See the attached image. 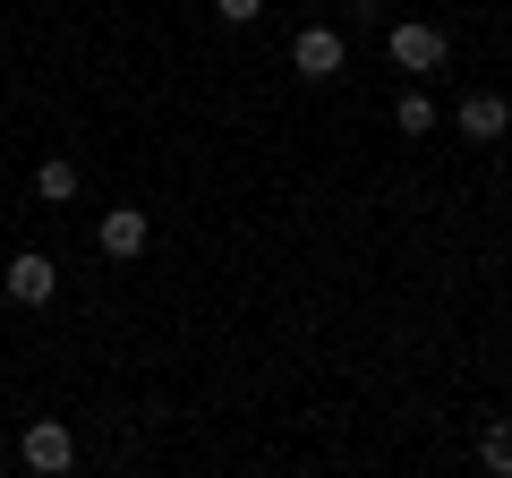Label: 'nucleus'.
Returning a JSON list of instances; mask_svg holds the SVG:
<instances>
[{"instance_id": "4", "label": "nucleus", "mask_w": 512, "mask_h": 478, "mask_svg": "<svg viewBox=\"0 0 512 478\" xmlns=\"http://www.w3.org/2000/svg\"><path fill=\"white\" fill-rule=\"evenodd\" d=\"M453 120H461V137H470V146H495V137L512 129V103L478 86V94H461V111H453Z\"/></svg>"}, {"instance_id": "5", "label": "nucleus", "mask_w": 512, "mask_h": 478, "mask_svg": "<svg viewBox=\"0 0 512 478\" xmlns=\"http://www.w3.org/2000/svg\"><path fill=\"white\" fill-rule=\"evenodd\" d=\"M94 239H103V257H146V239H154V222L137 214V205H111V214L94 222Z\"/></svg>"}, {"instance_id": "1", "label": "nucleus", "mask_w": 512, "mask_h": 478, "mask_svg": "<svg viewBox=\"0 0 512 478\" xmlns=\"http://www.w3.org/2000/svg\"><path fill=\"white\" fill-rule=\"evenodd\" d=\"M444 52H453V43H444V26H427V18H402V26H393V69L436 77V69H444Z\"/></svg>"}, {"instance_id": "7", "label": "nucleus", "mask_w": 512, "mask_h": 478, "mask_svg": "<svg viewBox=\"0 0 512 478\" xmlns=\"http://www.w3.org/2000/svg\"><path fill=\"white\" fill-rule=\"evenodd\" d=\"M35 197L43 205H69L77 197V163H69V154H43V163H35Z\"/></svg>"}, {"instance_id": "10", "label": "nucleus", "mask_w": 512, "mask_h": 478, "mask_svg": "<svg viewBox=\"0 0 512 478\" xmlns=\"http://www.w3.org/2000/svg\"><path fill=\"white\" fill-rule=\"evenodd\" d=\"M214 18L222 26H256V18H265V0H214Z\"/></svg>"}, {"instance_id": "8", "label": "nucleus", "mask_w": 512, "mask_h": 478, "mask_svg": "<svg viewBox=\"0 0 512 478\" xmlns=\"http://www.w3.org/2000/svg\"><path fill=\"white\" fill-rule=\"evenodd\" d=\"M393 129H402V137H427V129H436V103H427L419 86H410V94H393Z\"/></svg>"}, {"instance_id": "9", "label": "nucleus", "mask_w": 512, "mask_h": 478, "mask_svg": "<svg viewBox=\"0 0 512 478\" xmlns=\"http://www.w3.org/2000/svg\"><path fill=\"white\" fill-rule=\"evenodd\" d=\"M478 461H487L495 478H512V419H487V436H478Z\"/></svg>"}, {"instance_id": "3", "label": "nucleus", "mask_w": 512, "mask_h": 478, "mask_svg": "<svg viewBox=\"0 0 512 478\" xmlns=\"http://www.w3.org/2000/svg\"><path fill=\"white\" fill-rule=\"evenodd\" d=\"M291 69L316 77V86L342 77V35H333V26H299V35H291Z\"/></svg>"}, {"instance_id": "6", "label": "nucleus", "mask_w": 512, "mask_h": 478, "mask_svg": "<svg viewBox=\"0 0 512 478\" xmlns=\"http://www.w3.org/2000/svg\"><path fill=\"white\" fill-rule=\"evenodd\" d=\"M52 291H60L52 257H35V248H26V257H9V299H18V308H52Z\"/></svg>"}, {"instance_id": "2", "label": "nucleus", "mask_w": 512, "mask_h": 478, "mask_svg": "<svg viewBox=\"0 0 512 478\" xmlns=\"http://www.w3.org/2000/svg\"><path fill=\"white\" fill-rule=\"evenodd\" d=\"M18 461H26V470H35V478H60V470H69V461H77V436H69V427H60V419H35V427H26V436H18Z\"/></svg>"}]
</instances>
